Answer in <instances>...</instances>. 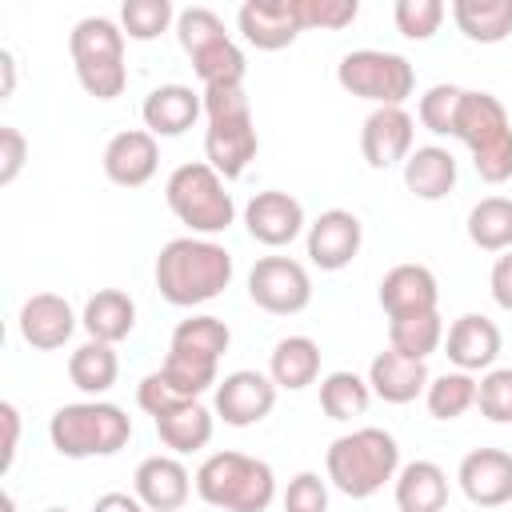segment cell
Instances as JSON below:
<instances>
[{
    "instance_id": "obj_1",
    "label": "cell",
    "mask_w": 512,
    "mask_h": 512,
    "mask_svg": "<svg viewBox=\"0 0 512 512\" xmlns=\"http://www.w3.org/2000/svg\"><path fill=\"white\" fill-rule=\"evenodd\" d=\"M228 284H232V252L212 240L176 236L156 256V288L176 308L216 300Z\"/></svg>"
},
{
    "instance_id": "obj_2",
    "label": "cell",
    "mask_w": 512,
    "mask_h": 512,
    "mask_svg": "<svg viewBox=\"0 0 512 512\" xmlns=\"http://www.w3.org/2000/svg\"><path fill=\"white\" fill-rule=\"evenodd\" d=\"M324 464H328V480L348 500H368L388 480H396V472H400V444L384 428H356V432L336 436L328 444Z\"/></svg>"
},
{
    "instance_id": "obj_3",
    "label": "cell",
    "mask_w": 512,
    "mask_h": 512,
    "mask_svg": "<svg viewBox=\"0 0 512 512\" xmlns=\"http://www.w3.org/2000/svg\"><path fill=\"white\" fill-rule=\"evenodd\" d=\"M204 112H208V132H204L208 164L224 180L244 176V168L256 160V148H260L244 84H236V88H204Z\"/></svg>"
},
{
    "instance_id": "obj_4",
    "label": "cell",
    "mask_w": 512,
    "mask_h": 512,
    "mask_svg": "<svg viewBox=\"0 0 512 512\" xmlns=\"http://www.w3.org/2000/svg\"><path fill=\"white\" fill-rule=\"evenodd\" d=\"M196 496L220 512H268L276 476L264 460L244 452H212L196 468Z\"/></svg>"
},
{
    "instance_id": "obj_5",
    "label": "cell",
    "mask_w": 512,
    "mask_h": 512,
    "mask_svg": "<svg viewBox=\"0 0 512 512\" xmlns=\"http://www.w3.org/2000/svg\"><path fill=\"white\" fill-rule=\"evenodd\" d=\"M52 448L68 460H88V456H116L132 440V420L124 408L104 404V400H84V404H64L48 420Z\"/></svg>"
},
{
    "instance_id": "obj_6",
    "label": "cell",
    "mask_w": 512,
    "mask_h": 512,
    "mask_svg": "<svg viewBox=\"0 0 512 512\" xmlns=\"http://www.w3.org/2000/svg\"><path fill=\"white\" fill-rule=\"evenodd\" d=\"M452 136L468 144L480 180L504 184L512 176V120L492 92H468L464 88Z\"/></svg>"
},
{
    "instance_id": "obj_7",
    "label": "cell",
    "mask_w": 512,
    "mask_h": 512,
    "mask_svg": "<svg viewBox=\"0 0 512 512\" xmlns=\"http://www.w3.org/2000/svg\"><path fill=\"white\" fill-rule=\"evenodd\" d=\"M68 52H72V64H76V80L88 96L116 100L124 92L128 68H124V32H120V24H112L108 16H84L68 36Z\"/></svg>"
},
{
    "instance_id": "obj_8",
    "label": "cell",
    "mask_w": 512,
    "mask_h": 512,
    "mask_svg": "<svg viewBox=\"0 0 512 512\" xmlns=\"http://www.w3.org/2000/svg\"><path fill=\"white\" fill-rule=\"evenodd\" d=\"M164 200L176 212V220L200 236H216L236 220V204L224 188V176L208 160L180 164L164 184Z\"/></svg>"
},
{
    "instance_id": "obj_9",
    "label": "cell",
    "mask_w": 512,
    "mask_h": 512,
    "mask_svg": "<svg viewBox=\"0 0 512 512\" xmlns=\"http://www.w3.org/2000/svg\"><path fill=\"white\" fill-rule=\"evenodd\" d=\"M336 80L348 96L372 100L376 108H400L412 88H416V72L400 52H380V48H356L340 60Z\"/></svg>"
},
{
    "instance_id": "obj_10",
    "label": "cell",
    "mask_w": 512,
    "mask_h": 512,
    "mask_svg": "<svg viewBox=\"0 0 512 512\" xmlns=\"http://www.w3.org/2000/svg\"><path fill=\"white\" fill-rule=\"evenodd\" d=\"M248 296L256 308L272 316H296L312 300V280L300 260L292 256H264L248 272Z\"/></svg>"
},
{
    "instance_id": "obj_11",
    "label": "cell",
    "mask_w": 512,
    "mask_h": 512,
    "mask_svg": "<svg viewBox=\"0 0 512 512\" xmlns=\"http://www.w3.org/2000/svg\"><path fill=\"white\" fill-rule=\"evenodd\" d=\"M276 404V384L272 376L264 372H252V368H240V372H228L220 384H216V416L232 428H252L260 424Z\"/></svg>"
},
{
    "instance_id": "obj_12",
    "label": "cell",
    "mask_w": 512,
    "mask_h": 512,
    "mask_svg": "<svg viewBox=\"0 0 512 512\" xmlns=\"http://www.w3.org/2000/svg\"><path fill=\"white\" fill-rule=\"evenodd\" d=\"M360 220L344 208H328L320 212L312 224H308V260L320 268V272H340L356 260L360 252Z\"/></svg>"
},
{
    "instance_id": "obj_13",
    "label": "cell",
    "mask_w": 512,
    "mask_h": 512,
    "mask_svg": "<svg viewBox=\"0 0 512 512\" xmlns=\"http://www.w3.org/2000/svg\"><path fill=\"white\" fill-rule=\"evenodd\" d=\"M456 480H460L464 496L476 508H500V504L512 500V452H504V448H472L460 460Z\"/></svg>"
},
{
    "instance_id": "obj_14",
    "label": "cell",
    "mask_w": 512,
    "mask_h": 512,
    "mask_svg": "<svg viewBox=\"0 0 512 512\" xmlns=\"http://www.w3.org/2000/svg\"><path fill=\"white\" fill-rule=\"evenodd\" d=\"M412 136H416V120L404 108H376L360 128V152L368 168L384 172L412 156Z\"/></svg>"
},
{
    "instance_id": "obj_15",
    "label": "cell",
    "mask_w": 512,
    "mask_h": 512,
    "mask_svg": "<svg viewBox=\"0 0 512 512\" xmlns=\"http://www.w3.org/2000/svg\"><path fill=\"white\" fill-rule=\"evenodd\" d=\"M244 224H248L252 240H260L268 248H284L304 232V208H300L296 196H288L280 188H268V192H256L248 200Z\"/></svg>"
},
{
    "instance_id": "obj_16",
    "label": "cell",
    "mask_w": 512,
    "mask_h": 512,
    "mask_svg": "<svg viewBox=\"0 0 512 512\" xmlns=\"http://www.w3.org/2000/svg\"><path fill=\"white\" fill-rule=\"evenodd\" d=\"M156 164H160V144L148 128L116 132L104 148V176L120 188H144L156 176Z\"/></svg>"
},
{
    "instance_id": "obj_17",
    "label": "cell",
    "mask_w": 512,
    "mask_h": 512,
    "mask_svg": "<svg viewBox=\"0 0 512 512\" xmlns=\"http://www.w3.org/2000/svg\"><path fill=\"white\" fill-rule=\"evenodd\" d=\"M236 20H240L244 40L260 52H280L304 32L296 16V0H248Z\"/></svg>"
},
{
    "instance_id": "obj_18",
    "label": "cell",
    "mask_w": 512,
    "mask_h": 512,
    "mask_svg": "<svg viewBox=\"0 0 512 512\" xmlns=\"http://www.w3.org/2000/svg\"><path fill=\"white\" fill-rule=\"evenodd\" d=\"M436 300H440V288L424 264H396L380 280V308L388 312V320L436 312Z\"/></svg>"
},
{
    "instance_id": "obj_19",
    "label": "cell",
    "mask_w": 512,
    "mask_h": 512,
    "mask_svg": "<svg viewBox=\"0 0 512 512\" xmlns=\"http://www.w3.org/2000/svg\"><path fill=\"white\" fill-rule=\"evenodd\" d=\"M76 332V312L64 296L56 292H36L24 300L20 308V336L24 344L40 348V352H52V348H64L68 336Z\"/></svg>"
},
{
    "instance_id": "obj_20",
    "label": "cell",
    "mask_w": 512,
    "mask_h": 512,
    "mask_svg": "<svg viewBox=\"0 0 512 512\" xmlns=\"http://www.w3.org/2000/svg\"><path fill=\"white\" fill-rule=\"evenodd\" d=\"M132 484H136V500L148 512H176V508H184V500L192 492V476H188V468L176 456H148V460H140Z\"/></svg>"
},
{
    "instance_id": "obj_21",
    "label": "cell",
    "mask_w": 512,
    "mask_h": 512,
    "mask_svg": "<svg viewBox=\"0 0 512 512\" xmlns=\"http://www.w3.org/2000/svg\"><path fill=\"white\" fill-rule=\"evenodd\" d=\"M444 352L456 364V372L492 368V360L500 356V328L488 316H480V312H464L460 320H452Z\"/></svg>"
},
{
    "instance_id": "obj_22",
    "label": "cell",
    "mask_w": 512,
    "mask_h": 512,
    "mask_svg": "<svg viewBox=\"0 0 512 512\" xmlns=\"http://www.w3.org/2000/svg\"><path fill=\"white\" fill-rule=\"evenodd\" d=\"M200 112H204V96L192 92L188 84H160L148 92V100L140 108L144 128L152 136H184Z\"/></svg>"
},
{
    "instance_id": "obj_23",
    "label": "cell",
    "mask_w": 512,
    "mask_h": 512,
    "mask_svg": "<svg viewBox=\"0 0 512 512\" xmlns=\"http://www.w3.org/2000/svg\"><path fill=\"white\" fill-rule=\"evenodd\" d=\"M368 388L372 396H380L384 404H408L420 392H428V368L424 360L400 356V352H376L368 364Z\"/></svg>"
},
{
    "instance_id": "obj_24",
    "label": "cell",
    "mask_w": 512,
    "mask_h": 512,
    "mask_svg": "<svg viewBox=\"0 0 512 512\" xmlns=\"http://www.w3.org/2000/svg\"><path fill=\"white\" fill-rule=\"evenodd\" d=\"M448 476L432 460H412L396 472V508L400 512H444Z\"/></svg>"
},
{
    "instance_id": "obj_25",
    "label": "cell",
    "mask_w": 512,
    "mask_h": 512,
    "mask_svg": "<svg viewBox=\"0 0 512 512\" xmlns=\"http://www.w3.org/2000/svg\"><path fill=\"white\" fill-rule=\"evenodd\" d=\"M404 184L420 200H444L456 188V160H452V152L436 148V144L416 148L404 160Z\"/></svg>"
},
{
    "instance_id": "obj_26",
    "label": "cell",
    "mask_w": 512,
    "mask_h": 512,
    "mask_svg": "<svg viewBox=\"0 0 512 512\" xmlns=\"http://www.w3.org/2000/svg\"><path fill=\"white\" fill-rule=\"evenodd\" d=\"M80 324L88 328L92 340L116 344V340H124V336L136 328V304H132V296L120 292V288H100L96 296H88Z\"/></svg>"
},
{
    "instance_id": "obj_27",
    "label": "cell",
    "mask_w": 512,
    "mask_h": 512,
    "mask_svg": "<svg viewBox=\"0 0 512 512\" xmlns=\"http://www.w3.org/2000/svg\"><path fill=\"white\" fill-rule=\"evenodd\" d=\"M268 376H272L276 388H288V392L308 388L320 376V344L312 336H284L272 348Z\"/></svg>"
},
{
    "instance_id": "obj_28",
    "label": "cell",
    "mask_w": 512,
    "mask_h": 512,
    "mask_svg": "<svg viewBox=\"0 0 512 512\" xmlns=\"http://www.w3.org/2000/svg\"><path fill=\"white\" fill-rule=\"evenodd\" d=\"M452 20L472 44H500L512 36V0H456Z\"/></svg>"
},
{
    "instance_id": "obj_29",
    "label": "cell",
    "mask_w": 512,
    "mask_h": 512,
    "mask_svg": "<svg viewBox=\"0 0 512 512\" xmlns=\"http://www.w3.org/2000/svg\"><path fill=\"white\" fill-rule=\"evenodd\" d=\"M156 432L172 452H200L212 440V412L200 400H184L156 416Z\"/></svg>"
},
{
    "instance_id": "obj_30",
    "label": "cell",
    "mask_w": 512,
    "mask_h": 512,
    "mask_svg": "<svg viewBox=\"0 0 512 512\" xmlns=\"http://www.w3.org/2000/svg\"><path fill=\"white\" fill-rule=\"evenodd\" d=\"M116 376H120V360H116L112 344H104V340H88L68 356V380L88 396L108 392L116 384Z\"/></svg>"
},
{
    "instance_id": "obj_31",
    "label": "cell",
    "mask_w": 512,
    "mask_h": 512,
    "mask_svg": "<svg viewBox=\"0 0 512 512\" xmlns=\"http://www.w3.org/2000/svg\"><path fill=\"white\" fill-rule=\"evenodd\" d=\"M468 240L484 252H508L512 248V200L488 196L468 212Z\"/></svg>"
},
{
    "instance_id": "obj_32",
    "label": "cell",
    "mask_w": 512,
    "mask_h": 512,
    "mask_svg": "<svg viewBox=\"0 0 512 512\" xmlns=\"http://www.w3.org/2000/svg\"><path fill=\"white\" fill-rule=\"evenodd\" d=\"M444 340V324L440 312H424V316H400L388 320V348L412 360H428Z\"/></svg>"
},
{
    "instance_id": "obj_33",
    "label": "cell",
    "mask_w": 512,
    "mask_h": 512,
    "mask_svg": "<svg viewBox=\"0 0 512 512\" xmlns=\"http://www.w3.org/2000/svg\"><path fill=\"white\" fill-rule=\"evenodd\" d=\"M372 404V388L356 372H328L320 380V408L328 420H352L364 416Z\"/></svg>"
},
{
    "instance_id": "obj_34",
    "label": "cell",
    "mask_w": 512,
    "mask_h": 512,
    "mask_svg": "<svg viewBox=\"0 0 512 512\" xmlns=\"http://www.w3.org/2000/svg\"><path fill=\"white\" fill-rule=\"evenodd\" d=\"M216 364H220V360L168 348V356H164V364H160V376H164L168 388H176L184 400H200V392H208L212 384H220V380H216Z\"/></svg>"
},
{
    "instance_id": "obj_35",
    "label": "cell",
    "mask_w": 512,
    "mask_h": 512,
    "mask_svg": "<svg viewBox=\"0 0 512 512\" xmlns=\"http://www.w3.org/2000/svg\"><path fill=\"white\" fill-rule=\"evenodd\" d=\"M232 344V332L220 316H188L176 324L172 332V344L168 348H180V352H196V356H208V360H220Z\"/></svg>"
},
{
    "instance_id": "obj_36",
    "label": "cell",
    "mask_w": 512,
    "mask_h": 512,
    "mask_svg": "<svg viewBox=\"0 0 512 512\" xmlns=\"http://www.w3.org/2000/svg\"><path fill=\"white\" fill-rule=\"evenodd\" d=\"M428 412L432 420H456L476 404V380L472 372H444L436 380H428Z\"/></svg>"
},
{
    "instance_id": "obj_37",
    "label": "cell",
    "mask_w": 512,
    "mask_h": 512,
    "mask_svg": "<svg viewBox=\"0 0 512 512\" xmlns=\"http://www.w3.org/2000/svg\"><path fill=\"white\" fill-rule=\"evenodd\" d=\"M192 68H196V76H200L204 88H236V84H244L248 60H244V52L232 40H224V44L192 56Z\"/></svg>"
},
{
    "instance_id": "obj_38",
    "label": "cell",
    "mask_w": 512,
    "mask_h": 512,
    "mask_svg": "<svg viewBox=\"0 0 512 512\" xmlns=\"http://www.w3.org/2000/svg\"><path fill=\"white\" fill-rule=\"evenodd\" d=\"M176 36H180V48L188 52V60L208 52V48H216V44H224V40H232L224 32V20L212 8H184L176 16Z\"/></svg>"
},
{
    "instance_id": "obj_39",
    "label": "cell",
    "mask_w": 512,
    "mask_h": 512,
    "mask_svg": "<svg viewBox=\"0 0 512 512\" xmlns=\"http://www.w3.org/2000/svg\"><path fill=\"white\" fill-rule=\"evenodd\" d=\"M172 4L168 0H124L120 4V28L132 40H156L172 24Z\"/></svg>"
},
{
    "instance_id": "obj_40",
    "label": "cell",
    "mask_w": 512,
    "mask_h": 512,
    "mask_svg": "<svg viewBox=\"0 0 512 512\" xmlns=\"http://www.w3.org/2000/svg\"><path fill=\"white\" fill-rule=\"evenodd\" d=\"M460 96L464 88L456 84H436L420 96V124L436 136H452L456 132V112H460Z\"/></svg>"
},
{
    "instance_id": "obj_41",
    "label": "cell",
    "mask_w": 512,
    "mask_h": 512,
    "mask_svg": "<svg viewBox=\"0 0 512 512\" xmlns=\"http://www.w3.org/2000/svg\"><path fill=\"white\" fill-rule=\"evenodd\" d=\"M476 404L480 416L492 424H512V368H492L476 384Z\"/></svg>"
},
{
    "instance_id": "obj_42",
    "label": "cell",
    "mask_w": 512,
    "mask_h": 512,
    "mask_svg": "<svg viewBox=\"0 0 512 512\" xmlns=\"http://www.w3.org/2000/svg\"><path fill=\"white\" fill-rule=\"evenodd\" d=\"M444 4L440 0H396L392 16H396V28L408 36V40H428L440 20H444Z\"/></svg>"
},
{
    "instance_id": "obj_43",
    "label": "cell",
    "mask_w": 512,
    "mask_h": 512,
    "mask_svg": "<svg viewBox=\"0 0 512 512\" xmlns=\"http://www.w3.org/2000/svg\"><path fill=\"white\" fill-rule=\"evenodd\" d=\"M296 16L304 28H328L340 32L360 16L356 0H296Z\"/></svg>"
},
{
    "instance_id": "obj_44",
    "label": "cell",
    "mask_w": 512,
    "mask_h": 512,
    "mask_svg": "<svg viewBox=\"0 0 512 512\" xmlns=\"http://www.w3.org/2000/svg\"><path fill=\"white\" fill-rule=\"evenodd\" d=\"M284 512H328V484L316 472H300L284 488Z\"/></svg>"
},
{
    "instance_id": "obj_45",
    "label": "cell",
    "mask_w": 512,
    "mask_h": 512,
    "mask_svg": "<svg viewBox=\"0 0 512 512\" xmlns=\"http://www.w3.org/2000/svg\"><path fill=\"white\" fill-rule=\"evenodd\" d=\"M24 156H28V140L20 136V128L0 124V184H4V188H8V184L20 176Z\"/></svg>"
},
{
    "instance_id": "obj_46",
    "label": "cell",
    "mask_w": 512,
    "mask_h": 512,
    "mask_svg": "<svg viewBox=\"0 0 512 512\" xmlns=\"http://www.w3.org/2000/svg\"><path fill=\"white\" fill-rule=\"evenodd\" d=\"M492 300L504 312H512V248L492 264Z\"/></svg>"
},
{
    "instance_id": "obj_47",
    "label": "cell",
    "mask_w": 512,
    "mask_h": 512,
    "mask_svg": "<svg viewBox=\"0 0 512 512\" xmlns=\"http://www.w3.org/2000/svg\"><path fill=\"white\" fill-rule=\"evenodd\" d=\"M0 420H4V472L12 468V460H16V440H20V412H16V404H0Z\"/></svg>"
},
{
    "instance_id": "obj_48",
    "label": "cell",
    "mask_w": 512,
    "mask_h": 512,
    "mask_svg": "<svg viewBox=\"0 0 512 512\" xmlns=\"http://www.w3.org/2000/svg\"><path fill=\"white\" fill-rule=\"evenodd\" d=\"M92 512H148L136 496H128V492H104L96 504H92Z\"/></svg>"
},
{
    "instance_id": "obj_49",
    "label": "cell",
    "mask_w": 512,
    "mask_h": 512,
    "mask_svg": "<svg viewBox=\"0 0 512 512\" xmlns=\"http://www.w3.org/2000/svg\"><path fill=\"white\" fill-rule=\"evenodd\" d=\"M0 68H4V88H0V96H12V88H16V60H12L8 48L0 52Z\"/></svg>"
},
{
    "instance_id": "obj_50",
    "label": "cell",
    "mask_w": 512,
    "mask_h": 512,
    "mask_svg": "<svg viewBox=\"0 0 512 512\" xmlns=\"http://www.w3.org/2000/svg\"><path fill=\"white\" fill-rule=\"evenodd\" d=\"M44 512H68V508H44Z\"/></svg>"
}]
</instances>
